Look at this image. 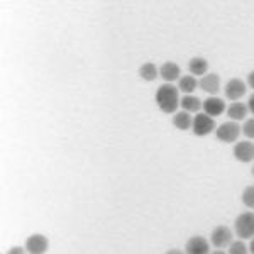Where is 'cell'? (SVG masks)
I'll return each mask as SVG.
<instances>
[{"label":"cell","mask_w":254,"mask_h":254,"mask_svg":"<svg viewBox=\"0 0 254 254\" xmlns=\"http://www.w3.org/2000/svg\"><path fill=\"white\" fill-rule=\"evenodd\" d=\"M156 104L165 114H173L180 105L178 88L170 83L161 85L156 92Z\"/></svg>","instance_id":"1"},{"label":"cell","mask_w":254,"mask_h":254,"mask_svg":"<svg viewBox=\"0 0 254 254\" xmlns=\"http://www.w3.org/2000/svg\"><path fill=\"white\" fill-rule=\"evenodd\" d=\"M234 229L241 239H251L254 236V212H243L237 215Z\"/></svg>","instance_id":"2"},{"label":"cell","mask_w":254,"mask_h":254,"mask_svg":"<svg viewBox=\"0 0 254 254\" xmlns=\"http://www.w3.org/2000/svg\"><path fill=\"white\" fill-rule=\"evenodd\" d=\"M215 127L214 117L207 116V114H196L193 117V124H191V129H193V134L198 137H203L207 134H210Z\"/></svg>","instance_id":"3"},{"label":"cell","mask_w":254,"mask_h":254,"mask_svg":"<svg viewBox=\"0 0 254 254\" xmlns=\"http://www.w3.org/2000/svg\"><path fill=\"white\" fill-rule=\"evenodd\" d=\"M239 132H241V127L236 124V122H224L222 126L217 127L215 134H217V139L222 142H234L237 141L239 137Z\"/></svg>","instance_id":"4"},{"label":"cell","mask_w":254,"mask_h":254,"mask_svg":"<svg viewBox=\"0 0 254 254\" xmlns=\"http://www.w3.org/2000/svg\"><path fill=\"white\" fill-rule=\"evenodd\" d=\"M234 158L241 163H251L254 159V144L249 141H241L234 146Z\"/></svg>","instance_id":"5"},{"label":"cell","mask_w":254,"mask_h":254,"mask_svg":"<svg viewBox=\"0 0 254 254\" xmlns=\"http://www.w3.org/2000/svg\"><path fill=\"white\" fill-rule=\"evenodd\" d=\"M246 83L243 80L239 78H232L227 81V87H225V97L229 98V100H239L241 97L246 95Z\"/></svg>","instance_id":"6"},{"label":"cell","mask_w":254,"mask_h":254,"mask_svg":"<svg viewBox=\"0 0 254 254\" xmlns=\"http://www.w3.org/2000/svg\"><path fill=\"white\" fill-rule=\"evenodd\" d=\"M231 243H232L231 229L225 227V225H219V227L214 229V232H212V244L215 248H225V246Z\"/></svg>","instance_id":"7"},{"label":"cell","mask_w":254,"mask_h":254,"mask_svg":"<svg viewBox=\"0 0 254 254\" xmlns=\"http://www.w3.org/2000/svg\"><path fill=\"white\" fill-rule=\"evenodd\" d=\"M48 246H49V243H48L46 237L41 236V234H34L27 239L26 249L32 254H43V253L48 251Z\"/></svg>","instance_id":"8"},{"label":"cell","mask_w":254,"mask_h":254,"mask_svg":"<svg viewBox=\"0 0 254 254\" xmlns=\"http://www.w3.org/2000/svg\"><path fill=\"white\" fill-rule=\"evenodd\" d=\"M203 110H205L207 116L210 117H217V116H222L224 110H225V104L222 98H217V97H210L207 98L205 102L202 104Z\"/></svg>","instance_id":"9"},{"label":"cell","mask_w":254,"mask_h":254,"mask_svg":"<svg viewBox=\"0 0 254 254\" xmlns=\"http://www.w3.org/2000/svg\"><path fill=\"white\" fill-rule=\"evenodd\" d=\"M200 87H202L203 92L215 95L220 90V76L215 75V73H207V75L202 76V80H200Z\"/></svg>","instance_id":"10"},{"label":"cell","mask_w":254,"mask_h":254,"mask_svg":"<svg viewBox=\"0 0 254 254\" xmlns=\"http://www.w3.org/2000/svg\"><path fill=\"white\" fill-rule=\"evenodd\" d=\"M208 251H210V248H208L207 239H203L200 236L191 237L187 243V253L190 254H207Z\"/></svg>","instance_id":"11"},{"label":"cell","mask_w":254,"mask_h":254,"mask_svg":"<svg viewBox=\"0 0 254 254\" xmlns=\"http://www.w3.org/2000/svg\"><path fill=\"white\" fill-rule=\"evenodd\" d=\"M180 73H182V69L176 63L173 61H166L165 64H163L161 68H159V75H161L163 80L166 81H175L180 78Z\"/></svg>","instance_id":"12"},{"label":"cell","mask_w":254,"mask_h":254,"mask_svg":"<svg viewBox=\"0 0 254 254\" xmlns=\"http://www.w3.org/2000/svg\"><path fill=\"white\" fill-rule=\"evenodd\" d=\"M188 68H190V73L193 76H205L207 69H208V61L205 58H200V56H196V58L190 60Z\"/></svg>","instance_id":"13"},{"label":"cell","mask_w":254,"mask_h":254,"mask_svg":"<svg viewBox=\"0 0 254 254\" xmlns=\"http://www.w3.org/2000/svg\"><path fill=\"white\" fill-rule=\"evenodd\" d=\"M249 112V107L246 104H241V102H234V104L229 105L227 109V116L232 119V121H243L246 119Z\"/></svg>","instance_id":"14"},{"label":"cell","mask_w":254,"mask_h":254,"mask_svg":"<svg viewBox=\"0 0 254 254\" xmlns=\"http://www.w3.org/2000/svg\"><path fill=\"white\" fill-rule=\"evenodd\" d=\"M196 87H198V81H196L193 75H187V76H182V78H180L178 90L185 93V95H190Z\"/></svg>","instance_id":"15"},{"label":"cell","mask_w":254,"mask_h":254,"mask_svg":"<svg viewBox=\"0 0 254 254\" xmlns=\"http://www.w3.org/2000/svg\"><path fill=\"white\" fill-rule=\"evenodd\" d=\"M180 105H182L185 112H198L200 107H202V102H200V98L193 95H185L180 100Z\"/></svg>","instance_id":"16"},{"label":"cell","mask_w":254,"mask_h":254,"mask_svg":"<svg viewBox=\"0 0 254 254\" xmlns=\"http://www.w3.org/2000/svg\"><path fill=\"white\" fill-rule=\"evenodd\" d=\"M173 124H175V127H178L180 130H187V129H190L191 124H193V119H191L190 114L183 110V112H178L173 117Z\"/></svg>","instance_id":"17"},{"label":"cell","mask_w":254,"mask_h":254,"mask_svg":"<svg viewBox=\"0 0 254 254\" xmlns=\"http://www.w3.org/2000/svg\"><path fill=\"white\" fill-rule=\"evenodd\" d=\"M139 76L144 81H154L158 78V68L154 63H144L139 68Z\"/></svg>","instance_id":"18"},{"label":"cell","mask_w":254,"mask_h":254,"mask_svg":"<svg viewBox=\"0 0 254 254\" xmlns=\"http://www.w3.org/2000/svg\"><path fill=\"white\" fill-rule=\"evenodd\" d=\"M243 203L246 207L254 208V185H249L243 191Z\"/></svg>","instance_id":"19"},{"label":"cell","mask_w":254,"mask_h":254,"mask_svg":"<svg viewBox=\"0 0 254 254\" xmlns=\"http://www.w3.org/2000/svg\"><path fill=\"white\" fill-rule=\"evenodd\" d=\"M243 132H244V136H246V137L254 139V117H253V119H248V121L244 122Z\"/></svg>","instance_id":"20"},{"label":"cell","mask_w":254,"mask_h":254,"mask_svg":"<svg viewBox=\"0 0 254 254\" xmlns=\"http://www.w3.org/2000/svg\"><path fill=\"white\" fill-rule=\"evenodd\" d=\"M229 253L231 254H246L248 253V249H246V246L241 243V241H237V243H231V249H229Z\"/></svg>","instance_id":"21"},{"label":"cell","mask_w":254,"mask_h":254,"mask_svg":"<svg viewBox=\"0 0 254 254\" xmlns=\"http://www.w3.org/2000/svg\"><path fill=\"white\" fill-rule=\"evenodd\" d=\"M248 85L254 90V71H251V73L248 75Z\"/></svg>","instance_id":"22"},{"label":"cell","mask_w":254,"mask_h":254,"mask_svg":"<svg viewBox=\"0 0 254 254\" xmlns=\"http://www.w3.org/2000/svg\"><path fill=\"white\" fill-rule=\"evenodd\" d=\"M248 107H249V110H251V112L254 114V93L251 97H249V102H248Z\"/></svg>","instance_id":"23"},{"label":"cell","mask_w":254,"mask_h":254,"mask_svg":"<svg viewBox=\"0 0 254 254\" xmlns=\"http://www.w3.org/2000/svg\"><path fill=\"white\" fill-rule=\"evenodd\" d=\"M10 253H22V249H20V248H14V249H10Z\"/></svg>","instance_id":"24"},{"label":"cell","mask_w":254,"mask_h":254,"mask_svg":"<svg viewBox=\"0 0 254 254\" xmlns=\"http://www.w3.org/2000/svg\"><path fill=\"white\" fill-rule=\"evenodd\" d=\"M249 251H251L254 254V239L251 241V246H249Z\"/></svg>","instance_id":"25"},{"label":"cell","mask_w":254,"mask_h":254,"mask_svg":"<svg viewBox=\"0 0 254 254\" xmlns=\"http://www.w3.org/2000/svg\"><path fill=\"white\" fill-rule=\"evenodd\" d=\"M253 175H254V168H253Z\"/></svg>","instance_id":"26"}]
</instances>
